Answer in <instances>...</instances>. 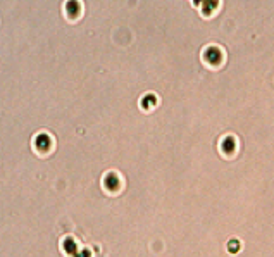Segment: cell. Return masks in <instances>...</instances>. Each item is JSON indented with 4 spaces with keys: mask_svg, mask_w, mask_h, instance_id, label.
<instances>
[{
    "mask_svg": "<svg viewBox=\"0 0 274 257\" xmlns=\"http://www.w3.org/2000/svg\"><path fill=\"white\" fill-rule=\"evenodd\" d=\"M205 59L209 61V62H212V64H217L219 61H221V52L217 48H209L207 52H205Z\"/></svg>",
    "mask_w": 274,
    "mask_h": 257,
    "instance_id": "obj_1",
    "label": "cell"
},
{
    "mask_svg": "<svg viewBox=\"0 0 274 257\" xmlns=\"http://www.w3.org/2000/svg\"><path fill=\"white\" fill-rule=\"evenodd\" d=\"M36 145H38L40 148H47V147H49V138H47V136H38V138H36Z\"/></svg>",
    "mask_w": 274,
    "mask_h": 257,
    "instance_id": "obj_2",
    "label": "cell"
},
{
    "mask_svg": "<svg viewBox=\"0 0 274 257\" xmlns=\"http://www.w3.org/2000/svg\"><path fill=\"white\" fill-rule=\"evenodd\" d=\"M78 9H79L78 2H69V4H67V12H74V14H78Z\"/></svg>",
    "mask_w": 274,
    "mask_h": 257,
    "instance_id": "obj_3",
    "label": "cell"
}]
</instances>
